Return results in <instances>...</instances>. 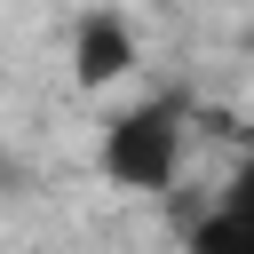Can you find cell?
I'll list each match as a JSON object with an SVG mask.
<instances>
[{
	"label": "cell",
	"mask_w": 254,
	"mask_h": 254,
	"mask_svg": "<svg viewBox=\"0 0 254 254\" xmlns=\"http://www.w3.org/2000/svg\"><path fill=\"white\" fill-rule=\"evenodd\" d=\"M183 127H190V95H143L127 111H111L103 119V151H95L103 183H119V190H175Z\"/></svg>",
	"instance_id": "obj_1"
},
{
	"label": "cell",
	"mask_w": 254,
	"mask_h": 254,
	"mask_svg": "<svg viewBox=\"0 0 254 254\" xmlns=\"http://www.w3.org/2000/svg\"><path fill=\"white\" fill-rule=\"evenodd\" d=\"M183 238H190V254H254V151L214 190V206L183 222Z\"/></svg>",
	"instance_id": "obj_2"
},
{
	"label": "cell",
	"mask_w": 254,
	"mask_h": 254,
	"mask_svg": "<svg viewBox=\"0 0 254 254\" xmlns=\"http://www.w3.org/2000/svg\"><path fill=\"white\" fill-rule=\"evenodd\" d=\"M71 71L79 87H111L119 71H135V24L119 8H87L71 24Z\"/></svg>",
	"instance_id": "obj_3"
}]
</instances>
